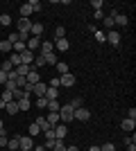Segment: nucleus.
<instances>
[{
	"instance_id": "24",
	"label": "nucleus",
	"mask_w": 136,
	"mask_h": 151,
	"mask_svg": "<svg viewBox=\"0 0 136 151\" xmlns=\"http://www.w3.org/2000/svg\"><path fill=\"white\" fill-rule=\"evenodd\" d=\"M59 108H61V104H59L57 99L48 101V113H59Z\"/></svg>"
},
{
	"instance_id": "4",
	"label": "nucleus",
	"mask_w": 136,
	"mask_h": 151,
	"mask_svg": "<svg viewBox=\"0 0 136 151\" xmlns=\"http://www.w3.org/2000/svg\"><path fill=\"white\" fill-rule=\"evenodd\" d=\"M52 133H55V140H64L66 135H68V124H61V122H59V124L52 129Z\"/></svg>"
},
{
	"instance_id": "47",
	"label": "nucleus",
	"mask_w": 136,
	"mask_h": 151,
	"mask_svg": "<svg viewBox=\"0 0 136 151\" xmlns=\"http://www.w3.org/2000/svg\"><path fill=\"white\" fill-rule=\"evenodd\" d=\"M5 81H7V72H2V70H0V83L5 86Z\"/></svg>"
},
{
	"instance_id": "48",
	"label": "nucleus",
	"mask_w": 136,
	"mask_h": 151,
	"mask_svg": "<svg viewBox=\"0 0 136 151\" xmlns=\"http://www.w3.org/2000/svg\"><path fill=\"white\" fill-rule=\"evenodd\" d=\"M127 151H136V145H127Z\"/></svg>"
},
{
	"instance_id": "9",
	"label": "nucleus",
	"mask_w": 136,
	"mask_h": 151,
	"mask_svg": "<svg viewBox=\"0 0 136 151\" xmlns=\"http://www.w3.org/2000/svg\"><path fill=\"white\" fill-rule=\"evenodd\" d=\"M30 108H32V99H30L27 95H25V97H20V99H18V111H20V113H27Z\"/></svg>"
},
{
	"instance_id": "25",
	"label": "nucleus",
	"mask_w": 136,
	"mask_h": 151,
	"mask_svg": "<svg viewBox=\"0 0 136 151\" xmlns=\"http://www.w3.org/2000/svg\"><path fill=\"white\" fill-rule=\"evenodd\" d=\"M57 72H59V77L66 75V72H71V70H68V63H66V61H59L57 63Z\"/></svg>"
},
{
	"instance_id": "12",
	"label": "nucleus",
	"mask_w": 136,
	"mask_h": 151,
	"mask_svg": "<svg viewBox=\"0 0 136 151\" xmlns=\"http://www.w3.org/2000/svg\"><path fill=\"white\" fill-rule=\"evenodd\" d=\"M25 47H27L30 52H36V50L41 47V38H34V36H30V38H27V43H25Z\"/></svg>"
},
{
	"instance_id": "36",
	"label": "nucleus",
	"mask_w": 136,
	"mask_h": 151,
	"mask_svg": "<svg viewBox=\"0 0 136 151\" xmlns=\"http://www.w3.org/2000/svg\"><path fill=\"white\" fill-rule=\"evenodd\" d=\"M0 25H12V16H9V14H2V16H0Z\"/></svg>"
},
{
	"instance_id": "29",
	"label": "nucleus",
	"mask_w": 136,
	"mask_h": 151,
	"mask_svg": "<svg viewBox=\"0 0 136 151\" xmlns=\"http://www.w3.org/2000/svg\"><path fill=\"white\" fill-rule=\"evenodd\" d=\"M27 5H30V9H32V14H34V12H41V9H43V7H41V2H39V0H30Z\"/></svg>"
},
{
	"instance_id": "6",
	"label": "nucleus",
	"mask_w": 136,
	"mask_h": 151,
	"mask_svg": "<svg viewBox=\"0 0 136 151\" xmlns=\"http://www.w3.org/2000/svg\"><path fill=\"white\" fill-rule=\"evenodd\" d=\"M52 43H55V52H66L68 47H71L68 38H57V41H52Z\"/></svg>"
},
{
	"instance_id": "46",
	"label": "nucleus",
	"mask_w": 136,
	"mask_h": 151,
	"mask_svg": "<svg viewBox=\"0 0 136 151\" xmlns=\"http://www.w3.org/2000/svg\"><path fill=\"white\" fill-rule=\"evenodd\" d=\"M48 86H50V88H59V77H57V79H50Z\"/></svg>"
},
{
	"instance_id": "5",
	"label": "nucleus",
	"mask_w": 136,
	"mask_h": 151,
	"mask_svg": "<svg viewBox=\"0 0 136 151\" xmlns=\"http://www.w3.org/2000/svg\"><path fill=\"white\" fill-rule=\"evenodd\" d=\"M32 29V20L30 18H20L18 20V34H30Z\"/></svg>"
},
{
	"instance_id": "30",
	"label": "nucleus",
	"mask_w": 136,
	"mask_h": 151,
	"mask_svg": "<svg viewBox=\"0 0 136 151\" xmlns=\"http://www.w3.org/2000/svg\"><path fill=\"white\" fill-rule=\"evenodd\" d=\"M0 70H2V72H12V70H14L12 61H9V59H7V61H2V63H0Z\"/></svg>"
},
{
	"instance_id": "13",
	"label": "nucleus",
	"mask_w": 136,
	"mask_h": 151,
	"mask_svg": "<svg viewBox=\"0 0 136 151\" xmlns=\"http://www.w3.org/2000/svg\"><path fill=\"white\" fill-rule=\"evenodd\" d=\"M34 57H36V54H34V52H30V50H23V52H20V61L25 63V65H32V63H34Z\"/></svg>"
},
{
	"instance_id": "31",
	"label": "nucleus",
	"mask_w": 136,
	"mask_h": 151,
	"mask_svg": "<svg viewBox=\"0 0 136 151\" xmlns=\"http://www.w3.org/2000/svg\"><path fill=\"white\" fill-rule=\"evenodd\" d=\"M9 61H12V65H14V68L23 63V61H20V54H16V52H12V57H9Z\"/></svg>"
},
{
	"instance_id": "14",
	"label": "nucleus",
	"mask_w": 136,
	"mask_h": 151,
	"mask_svg": "<svg viewBox=\"0 0 136 151\" xmlns=\"http://www.w3.org/2000/svg\"><path fill=\"white\" fill-rule=\"evenodd\" d=\"M120 129H123V131H127V133H134V129H136V120H129V117H125L123 122H120Z\"/></svg>"
},
{
	"instance_id": "39",
	"label": "nucleus",
	"mask_w": 136,
	"mask_h": 151,
	"mask_svg": "<svg viewBox=\"0 0 136 151\" xmlns=\"http://www.w3.org/2000/svg\"><path fill=\"white\" fill-rule=\"evenodd\" d=\"M52 151H66V142L64 140H57V142H55V149Z\"/></svg>"
},
{
	"instance_id": "22",
	"label": "nucleus",
	"mask_w": 136,
	"mask_h": 151,
	"mask_svg": "<svg viewBox=\"0 0 136 151\" xmlns=\"http://www.w3.org/2000/svg\"><path fill=\"white\" fill-rule=\"evenodd\" d=\"M45 122H48V124H50L52 129H55V126L59 124V113H48V117H45Z\"/></svg>"
},
{
	"instance_id": "41",
	"label": "nucleus",
	"mask_w": 136,
	"mask_h": 151,
	"mask_svg": "<svg viewBox=\"0 0 136 151\" xmlns=\"http://www.w3.org/2000/svg\"><path fill=\"white\" fill-rule=\"evenodd\" d=\"M95 38L100 41V43H107V34H104V32H100V29L95 32Z\"/></svg>"
},
{
	"instance_id": "28",
	"label": "nucleus",
	"mask_w": 136,
	"mask_h": 151,
	"mask_svg": "<svg viewBox=\"0 0 136 151\" xmlns=\"http://www.w3.org/2000/svg\"><path fill=\"white\" fill-rule=\"evenodd\" d=\"M0 52H5V54H12V43H9V41H0Z\"/></svg>"
},
{
	"instance_id": "23",
	"label": "nucleus",
	"mask_w": 136,
	"mask_h": 151,
	"mask_svg": "<svg viewBox=\"0 0 136 151\" xmlns=\"http://www.w3.org/2000/svg\"><path fill=\"white\" fill-rule=\"evenodd\" d=\"M127 23H129V18L125 14H116L113 16V25H127Z\"/></svg>"
},
{
	"instance_id": "40",
	"label": "nucleus",
	"mask_w": 136,
	"mask_h": 151,
	"mask_svg": "<svg viewBox=\"0 0 136 151\" xmlns=\"http://www.w3.org/2000/svg\"><path fill=\"white\" fill-rule=\"evenodd\" d=\"M7 41H9V43H18V41H20V36H18V32H12V34H9V38H7Z\"/></svg>"
},
{
	"instance_id": "10",
	"label": "nucleus",
	"mask_w": 136,
	"mask_h": 151,
	"mask_svg": "<svg viewBox=\"0 0 136 151\" xmlns=\"http://www.w3.org/2000/svg\"><path fill=\"white\" fill-rule=\"evenodd\" d=\"M89 117H91V111H89V108H84V106H82V108H75V120L86 122Z\"/></svg>"
},
{
	"instance_id": "2",
	"label": "nucleus",
	"mask_w": 136,
	"mask_h": 151,
	"mask_svg": "<svg viewBox=\"0 0 136 151\" xmlns=\"http://www.w3.org/2000/svg\"><path fill=\"white\" fill-rule=\"evenodd\" d=\"M34 149V142L30 135H18V151H32Z\"/></svg>"
},
{
	"instance_id": "35",
	"label": "nucleus",
	"mask_w": 136,
	"mask_h": 151,
	"mask_svg": "<svg viewBox=\"0 0 136 151\" xmlns=\"http://www.w3.org/2000/svg\"><path fill=\"white\" fill-rule=\"evenodd\" d=\"M43 65H45V61H43V57H41V54H39V57H34V65H32L34 70H36V68H43Z\"/></svg>"
},
{
	"instance_id": "1",
	"label": "nucleus",
	"mask_w": 136,
	"mask_h": 151,
	"mask_svg": "<svg viewBox=\"0 0 136 151\" xmlns=\"http://www.w3.org/2000/svg\"><path fill=\"white\" fill-rule=\"evenodd\" d=\"M75 120V108L71 106V104H61V108H59V122L61 124H68V122Z\"/></svg>"
},
{
	"instance_id": "26",
	"label": "nucleus",
	"mask_w": 136,
	"mask_h": 151,
	"mask_svg": "<svg viewBox=\"0 0 136 151\" xmlns=\"http://www.w3.org/2000/svg\"><path fill=\"white\" fill-rule=\"evenodd\" d=\"M27 135H30V138H34V135H41V129L32 122V124H30V129H27Z\"/></svg>"
},
{
	"instance_id": "11",
	"label": "nucleus",
	"mask_w": 136,
	"mask_h": 151,
	"mask_svg": "<svg viewBox=\"0 0 136 151\" xmlns=\"http://www.w3.org/2000/svg\"><path fill=\"white\" fill-rule=\"evenodd\" d=\"M45 90H48V83L39 81V83L32 88V95H34V97H45Z\"/></svg>"
},
{
	"instance_id": "32",
	"label": "nucleus",
	"mask_w": 136,
	"mask_h": 151,
	"mask_svg": "<svg viewBox=\"0 0 136 151\" xmlns=\"http://www.w3.org/2000/svg\"><path fill=\"white\" fill-rule=\"evenodd\" d=\"M36 108H39V111L48 108V99H45V97H36Z\"/></svg>"
},
{
	"instance_id": "18",
	"label": "nucleus",
	"mask_w": 136,
	"mask_h": 151,
	"mask_svg": "<svg viewBox=\"0 0 136 151\" xmlns=\"http://www.w3.org/2000/svg\"><path fill=\"white\" fill-rule=\"evenodd\" d=\"M18 12H20V18H30V16H32V9H30L27 2H23V5L18 7Z\"/></svg>"
},
{
	"instance_id": "27",
	"label": "nucleus",
	"mask_w": 136,
	"mask_h": 151,
	"mask_svg": "<svg viewBox=\"0 0 136 151\" xmlns=\"http://www.w3.org/2000/svg\"><path fill=\"white\" fill-rule=\"evenodd\" d=\"M7 149L9 151H18V138H9L7 140Z\"/></svg>"
},
{
	"instance_id": "49",
	"label": "nucleus",
	"mask_w": 136,
	"mask_h": 151,
	"mask_svg": "<svg viewBox=\"0 0 136 151\" xmlns=\"http://www.w3.org/2000/svg\"><path fill=\"white\" fill-rule=\"evenodd\" d=\"M66 151H79L77 147H66Z\"/></svg>"
},
{
	"instance_id": "51",
	"label": "nucleus",
	"mask_w": 136,
	"mask_h": 151,
	"mask_svg": "<svg viewBox=\"0 0 136 151\" xmlns=\"http://www.w3.org/2000/svg\"><path fill=\"white\" fill-rule=\"evenodd\" d=\"M0 131H5V122L0 120Z\"/></svg>"
},
{
	"instance_id": "3",
	"label": "nucleus",
	"mask_w": 136,
	"mask_h": 151,
	"mask_svg": "<svg viewBox=\"0 0 136 151\" xmlns=\"http://www.w3.org/2000/svg\"><path fill=\"white\" fill-rule=\"evenodd\" d=\"M59 86H64V88H73V86H75V75H73V72L61 75V77H59Z\"/></svg>"
},
{
	"instance_id": "37",
	"label": "nucleus",
	"mask_w": 136,
	"mask_h": 151,
	"mask_svg": "<svg viewBox=\"0 0 136 151\" xmlns=\"http://www.w3.org/2000/svg\"><path fill=\"white\" fill-rule=\"evenodd\" d=\"M55 38H66V29L61 25H57V29H55Z\"/></svg>"
},
{
	"instance_id": "52",
	"label": "nucleus",
	"mask_w": 136,
	"mask_h": 151,
	"mask_svg": "<svg viewBox=\"0 0 136 151\" xmlns=\"http://www.w3.org/2000/svg\"><path fill=\"white\" fill-rule=\"evenodd\" d=\"M32 151H43V147H34V149Z\"/></svg>"
},
{
	"instance_id": "21",
	"label": "nucleus",
	"mask_w": 136,
	"mask_h": 151,
	"mask_svg": "<svg viewBox=\"0 0 136 151\" xmlns=\"http://www.w3.org/2000/svg\"><path fill=\"white\" fill-rule=\"evenodd\" d=\"M57 97H59V88H50V86H48V90H45V99L52 101V99H57Z\"/></svg>"
},
{
	"instance_id": "19",
	"label": "nucleus",
	"mask_w": 136,
	"mask_h": 151,
	"mask_svg": "<svg viewBox=\"0 0 136 151\" xmlns=\"http://www.w3.org/2000/svg\"><path fill=\"white\" fill-rule=\"evenodd\" d=\"M5 111H7V113H9V115H16V113H20V111H18V101H9V104H7V106H5Z\"/></svg>"
},
{
	"instance_id": "38",
	"label": "nucleus",
	"mask_w": 136,
	"mask_h": 151,
	"mask_svg": "<svg viewBox=\"0 0 136 151\" xmlns=\"http://www.w3.org/2000/svg\"><path fill=\"white\" fill-rule=\"evenodd\" d=\"M91 7H93V12H97L104 7V0H91Z\"/></svg>"
},
{
	"instance_id": "17",
	"label": "nucleus",
	"mask_w": 136,
	"mask_h": 151,
	"mask_svg": "<svg viewBox=\"0 0 136 151\" xmlns=\"http://www.w3.org/2000/svg\"><path fill=\"white\" fill-rule=\"evenodd\" d=\"M41 34H43V25H41V23H32V29H30V36L39 38Z\"/></svg>"
},
{
	"instance_id": "8",
	"label": "nucleus",
	"mask_w": 136,
	"mask_h": 151,
	"mask_svg": "<svg viewBox=\"0 0 136 151\" xmlns=\"http://www.w3.org/2000/svg\"><path fill=\"white\" fill-rule=\"evenodd\" d=\"M25 81H27V83H32V86H36V83L41 81V77H39V70H34L32 65H30V75L25 77Z\"/></svg>"
},
{
	"instance_id": "16",
	"label": "nucleus",
	"mask_w": 136,
	"mask_h": 151,
	"mask_svg": "<svg viewBox=\"0 0 136 151\" xmlns=\"http://www.w3.org/2000/svg\"><path fill=\"white\" fill-rule=\"evenodd\" d=\"M52 52H55V43H52V41H43V43H41V57L52 54Z\"/></svg>"
},
{
	"instance_id": "43",
	"label": "nucleus",
	"mask_w": 136,
	"mask_h": 151,
	"mask_svg": "<svg viewBox=\"0 0 136 151\" xmlns=\"http://www.w3.org/2000/svg\"><path fill=\"white\" fill-rule=\"evenodd\" d=\"M100 151H116V147H113V142H107V145L100 147Z\"/></svg>"
},
{
	"instance_id": "50",
	"label": "nucleus",
	"mask_w": 136,
	"mask_h": 151,
	"mask_svg": "<svg viewBox=\"0 0 136 151\" xmlns=\"http://www.w3.org/2000/svg\"><path fill=\"white\" fill-rule=\"evenodd\" d=\"M89 151H100V147H95V145H93V147H91Z\"/></svg>"
},
{
	"instance_id": "33",
	"label": "nucleus",
	"mask_w": 136,
	"mask_h": 151,
	"mask_svg": "<svg viewBox=\"0 0 136 151\" xmlns=\"http://www.w3.org/2000/svg\"><path fill=\"white\" fill-rule=\"evenodd\" d=\"M102 25L109 27V29H113V16H104V18H102Z\"/></svg>"
},
{
	"instance_id": "44",
	"label": "nucleus",
	"mask_w": 136,
	"mask_h": 151,
	"mask_svg": "<svg viewBox=\"0 0 136 151\" xmlns=\"http://www.w3.org/2000/svg\"><path fill=\"white\" fill-rule=\"evenodd\" d=\"M55 142H57L55 138H48V140H45V147H43V149H55Z\"/></svg>"
},
{
	"instance_id": "20",
	"label": "nucleus",
	"mask_w": 136,
	"mask_h": 151,
	"mask_svg": "<svg viewBox=\"0 0 136 151\" xmlns=\"http://www.w3.org/2000/svg\"><path fill=\"white\" fill-rule=\"evenodd\" d=\"M43 61H45V65H48V63H50V65H57V63H59L57 52H52V54H45V57H43Z\"/></svg>"
},
{
	"instance_id": "15",
	"label": "nucleus",
	"mask_w": 136,
	"mask_h": 151,
	"mask_svg": "<svg viewBox=\"0 0 136 151\" xmlns=\"http://www.w3.org/2000/svg\"><path fill=\"white\" fill-rule=\"evenodd\" d=\"M14 75H16V77H23V79H25V77L30 75V65H25V63L16 65V68H14Z\"/></svg>"
},
{
	"instance_id": "42",
	"label": "nucleus",
	"mask_w": 136,
	"mask_h": 151,
	"mask_svg": "<svg viewBox=\"0 0 136 151\" xmlns=\"http://www.w3.org/2000/svg\"><path fill=\"white\" fill-rule=\"evenodd\" d=\"M0 99L5 101V104H9V101H12L14 97H12V93H9V90H5V93H2V97H0Z\"/></svg>"
},
{
	"instance_id": "7",
	"label": "nucleus",
	"mask_w": 136,
	"mask_h": 151,
	"mask_svg": "<svg viewBox=\"0 0 136 151\" xmlns=\"http://www.w3.org/2000/svg\"><path fill=\"white\" fill-rule=\"evenodd\" d=\"M107 43H111L113 47H118V45H120V34H118L116 29L107 32Z\"/></svg>"
},
{
	"instance_id": "45",
	"label": "nucleus",
	"mask_w": 136,
	"mask_h": 151,
	"mask_svg": "<svg viewBox=\"0 0 136 151\" xmlns=\"http://www.w3.org/2000/svg\"><path fill=\"white\" fill-rule=\"evenodd\" d=\"M93 16H95V20H102V18H104V14H102V9H97V12H93Z\"/></svg>"
},
{
	"instance_id": "34",
	"label": "nucleus",
	"mask_w": 136,
	"mask_h": 151,
	"mask_svg": "<svg viewBox=\"0 0 136 151\" xmlns=\"http://www.w3.org/2000/svg\"><path fill=\"white\" fill-rule=\"evenodd\" d=\"M82 101H84V99H82V97H73V99L68 101V104H71L73 108H82Z\"/></svg>"
}]
</instances>
